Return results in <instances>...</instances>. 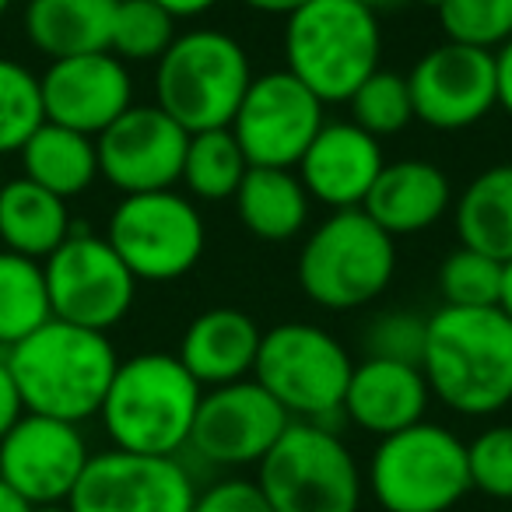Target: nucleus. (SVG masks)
I'll list each match as a JSON object with an SVG mask.
<instances>
[{"label":"nucleus","mask_w":512,"mask_h":512,"mask_svg":"<svg viewBox=\"0 0 512 512\" xmlns=\"http://www.w3.org/2000/svg\"><path fill=\"white\" fill-rule=\"evenodd\" d=\"M155 4L169 11L176 22H190V18H204L207 11H214L221 0H155Z\"/></svg>","instance_id":"ea45409f"},{"label":"nucleus","mask_w":512,"mask_h":512,"mask_svg":"<svg viewBox=\"0 0 512 512\" xmlns=\"http://www.w3.org/2000/svg\"><path fill=\"white\" fill-rule=\"evenodd\" d=\"M25 414L22 393H18V383L8 369V358L0 355V439L18 425V418Z\"/></svg>","instance_id":"4c0bfd02"},{"label":"nucleus","mask_w":512,"mask_h":512,"mask_svg":"<svg viewBox=\"0 0 512 512\" xmlns=\"http://www.w3.org/2000/svg\"><path fill=\"white\" fill-rule=\"evenodd\" d=\"M53 320L109 334L130 316L137 278L127 271L106 235L78 228L43 260Z\"/></svg>","instance_id":"9b49d317"},{"label":"nucleus","mask_w":512,"mask_h":512,"mask_svg":"<svg viewBox=\"0 0 512 512\" xmlns=\"http://www.w3.org/2000/svg\"><path fill=\"white\" fill-rule=\"evenodd\" d=\"M8 369L29 414L85 425L99 418V407L116 376V344L109 334L50 320L4 351Z\"/></svg>","instance_id":"f03ea898"},{"label":"nucleus","mask_w":512,"mask_h":512,"mask_svg":"<svg viewBox=\"0 0 512 512\" xmlns=\"http://www.w3.org/2000/svg\"><path fill=\"white\" fill-rule=\"evenodd\" d=\"M449 43L495 53L512 39V0H428Z\"/></svg>","instance_id":"473e14b6"},{"label":"nucleus","mask_w":512,"mask_h":512,"mask_svg":"<svg viewBox=\"0 0 512 512\" xmlns=\"http://www.w3.org/2000/svg\"><path fill=\"white\" fill-rule=\"evenodd\" d=\"M232 200L242 228L260 242L295 239L306 232L309 214H313V200L295 169H253L249 165Z\"/></svg>","instance_id":"393cba45"},{"label":"nucleus","mask_w":512,"mask_h":512,"mask_svg":"<svg viewBox=\"0 0 512 512\" xmlns=\"http://www.w3.org/2000/svg\"><path fill=\"white\" fill-rule=\"evenodd\" d=\"M197 477L183 456H144L127 449L92 453L74 484L71 512H193Z\"/></svg>","instance_id":"4468645a"},{"label":"nucleus","mask_w":512,"mask_h":512,"mask_svg":"<svg viewBox=\"0 0 512 512\" xmlns=\"http://www.w3.org/2000/svg\"><path fill=\"white\" fill-rule=\"evenodd\" d=\"M264 330L242 309L214 306L197 313L179 337L176 358L204 390L253 376Z\"/></svg>","instance_id":"412c9836"},{"label":"nucleus","mask_w":512,"mask_h":512,"mask_svg":"<svg viewBox=\"0 0 512 512\" xmlns=\"http://www.w3.org/2000/svg\"><path fill=\"white\" fill-rule=\"evenodd\" d=\"M428 341V316L414 309H386L376 313L362 330L365 358H383V362L421 365Z\"/></svg>","instance_id":"c9c22d12"},{"label":"nucleus","mask_w":512,"mask_h":512,"mask_svg":"<svg viewBox=\"0 0 512 512\" xmlns=\"http://www.w3.org/2000/svg\"><path fill=\"white\" fill-rule=\"evenodd\" d=\"M274 512H358L365 470L334 425L292 421L256 467Z\"/></svg>","instance_id":"6e6552de"},{"label":"nucleus","mask_w":512,"mask_h":512,"mask_svg":"<svg viewBox=\"0 0 512 512\" xmlns=\"http://www.w3.org/2000/svg\"><path fill=\"white\" fill-rule=\"evenodd\" d=\"M439 292L446 306L488 309L502 295V264L477 249L456 246L439 267Z\"/></svg>","instance_id":"72a5a7b5"},{"label":"nucleus","mask_w":512,"mask_h":512,"mask_svg":"<svg viewBox=\"0 0 512 512\" xmlns=\"http://www.w3.org/2000/svg\"><path fill=\"white\" fill-rule=\"evenodd\" d=\"M193 512H274L260 484L239 474L214 477L211 484L197 491Z\"/></svg>","instance_id":"e433bc0d"},{"label":"nucleus","mask_w":512,"mask_h":512,"mask_svg":"<svg viewBox=\"0 0 512 512\" xmlns=\"http://www.w3.org/2000/svg\"><path fill=\"white\" fill-rule=\"evenodd\" d=\"M176 36V18L155 0H116L109 53H116L123 64H158Z\"/></svg>","instance_id":"c756f323"},{"label":"nucleus","mask_w":512,"mask_h":512,"mask_svg":"<svg viewBox=\"0 0 512 512\" xmlns=\"http://www.w3.org/2000/svg\"><path fill=\"white\" fill-rule=\"evenodd\" d=\"M421 372L432 400L453 414L495 418L512 404V320L498 306L435 309Z\"/></svg>","instance_id":"f257e3e1"},{"label":"nucleus","mask_w":512,"mask_h":512,"mask_svg":"<svg viewBox=\"0 0 512 512\" xmlns=\"http://www.w3.org/2000/svg\"><path fill=\"white\" fill-rule=\"evenodd\" d=\"M88 460L92 449L81 425L60 418L25 411L18 425L0 439V481L32 509L67 505Z\"/></svg>","instance_id":"2eb2a0df"},{"label":"nucleus","mask_w":512,"mask_h":512,"mask_svg":"<svg viewBox=\"0 0 512 512\" xmlns=\"http://www.w3.org/2000/svg\"><path fill=\"white\" fill-rule=\"evenodd\" d=\"M11 4H15V0H0V18L8 15V11H11Z\"/></svg>","instance_id":"49530a36"},{"label":"nucleus","mask_w":512,"mask_h":512,"mask_svg":"<svg viewBox=\"0 0 512 512\" xmlns=\"http://www.w3.org/2000/svg\"><path fill=\"white\" fill-rule=\"evenodd\" d=\"M470 491L491 502H512V421L488 425L467 442Z\"/></svg>","instance_id":"f704fd0d"},{"label":"nucleus","mask_w":512,"mask_h":512,"mask_svg":"<svg viewBox=\"0 0 512 512\" xmlns=\"http://www.w3.org/2000/svg\"><path fill=\"white\" fill-rule=\"evenodd\" d=\"M299 288L327 313L365 309L393 285L397 239L376 225L362 207L330 211L299 249Z\"/></svg>","instance_id":"39448f33"},{"label":"nucleus","mask_w":512,"mask_h":512,"mask_svg":"<svg viewBox=\"0 0 512 512\" xmlns=\"http://www.w3.org/2000/svg\"><path fill=\"white\" fill-rule=\"evenodd\" d=\"M106 239L137 285H172L204 260L207 221L179 190L130 193L109 214Z\"/></svg>","instance_id":"9d476101"},{"label":"nucleus","mask_w":512,"mask_h":512,"mask_svg":"<svg viewBox=\"0 0 512 512\" xmlns=\"http://www.w3.org/2000/svg\"><path fill=\"white\" fill-rule=\"evenodd\" d=\"M116 0H29L25 39L46 60L109 50Z\"/></svg>","instance_id":"5701e85b"},{"label":"nucleus","mask_w":512,"mask_h":512,"mask_svg":"<svg viewBox=\"0 0 512 512\" xmlns=\"http://www.w3.org/2000/svg\"><path fill=\"white\" fill-rule=\"evenodd\" d=\"M71 232V207L57 193L43 190L25 176L0 186V249L43 264Z\"/></svg>","instance_id":"b1692460"},{"label":"nucleus","mask_w":512,"mask_h":512,"mask_svg":"<svg viewBox=\"0 0 512 512\" xmlns=\"http://www.w3.org/2000/svg\"><path fill=\"white\" fill-rule=\"evenodd\" d=\"M498 309L512 320V260L502 264V295H498Z\"/></svg>","instance_id":"37998d69"},{"label":"nucleus","mask_w":512,"mask_h":512,"mask_svg":"<svg viewBox=\"0 0 512 512\" xmlns=\"http://www.w3.org/2000/svg\"><path fill=\"white\" fill-rule=\"evenodd\" d=\"M32 512H71L67 505H43V509H32Z\"/></svg>","instance_id":"a18cd8bd"},{"label":"nucleus","mask_w":512,"mask_h":512,"mask_svg":"<svg viewBox=\"0 0 512 512\" xmlns=\"http://www.w3.org/2000/svg\"><path fill=\"white\" fill-rule=\"evenodd\" d=\"M351 369L355 358L341 337L320 323L288 320L264 330L253 379L285 407L292 421L334 425L341 418Z\"/></svg>","instance_id":"1a4fd4ad"},{"label":"nucleus","mask_w":512,"mask_h":512,"mask_svg":"<svg viewBox=\"0 0 512 512\" xmlns=\"http://www.w3.org/2000/svg\"><path fill=\"white\" fill-rule=\"evenodd\" d=\"M449 207H453V183L439 165L428 158H397L383 165L362 211L397 239L435 228L449 214Z\"/></svg>","instance_id":"4be33fe9"},{"label":"nucleus","mask_w":512,"mask_h":512,"mask_svg":"<svg viewBox=\"0 0 512 512\" xmlns=\"http://www.w3.org/2000/svg\"><path fill=\"white\" fill-rule=\"evenodd\" d=\"M242 8L256 11V15H271V18H288L299 8H306L309 0H239Z\"/></svg>","instance_id":"a19ab883"},{"label":"nucleus","mask_w":512,"mask_h":512,"mask_svg":"<svg viewBox=\"0 0 512 512\" xmlns=\"http://www.w3.org/2000/svg\"><path fill=\"white\" fill-rule=\"evenodd\" d=\"M53 320L39 260L0 249V348L8 351Z\"/></svg>","instance_id":"c85d7f7f"},{"label":"nucleus","mask_w":512,"mask_h":512,"mask_svg":"<svg viewBox=\"0 0 512 512\" xmlns=\"http://www.w3.org/2000/svg\"><path fill=\"white\" fill-rule=\"evenodd\" d=\"M407 88H411L414 120L442 134L470 130L491 109H498L495 57L449 39L421 53L418 64L407 71Z\"/></svg>","instance_id":"f3484780"},{"label":"nucleus","mask_w":512,"mask_h":512,"mask_svg":"<svg viewBox=\"0 0 512 512\" xmlns=\"http://www.w3.org/2000/svg\"><path fill=\"white\" fill-rule=\"evenodd\" d=\"M428 404H432V390L421 365L362 358L351 369L341 418H348L358 432L386 439L425 421Z\"/></svg>","instance_id":"aec40b11"},{"label":"nucleus","mask_w":512,"mask_h":512,"mask_svg":"<svg viewBox=\"0 0 512 512\" xmlns=\"http://www.w3.org/2000/svg\"><path fill=\"white\" fill-rule=\"evenodd\" d=\"M253 81L246 46L221 29H186L172 39L155 64V106L186 134L221 130L235 120L242 95Z\"/></svg>","instance_id":"423d86ee"},{"label":"nucleus","mask_w":512,"mask_h":512,"mask_svg":"<svg viewBox=\"0 0 512 512\" xmlns=\"http://www.w3.org/2000/svg\"><path fill=\"white\" fill-rule=\"evenodd\" d=\"M288 425L292 418L285 414V407L253 376L214 386L200 397L183 456L197 460L207 470H221V474L260 467V460L271 453Z\"/></svg>","instance_id":"f8f14e48"},{"label":"nucleus","mask_w":512,"mask_h":512,"mask_svg":"<svg viewBox=\"0 0 512 512\" xmlns=\"http://www.w3.org/2000/svg\"><path fill=\"white\" fill-rule=\"evenodd\" d=\"M0 512H32V505L25 502L22 495H15L8 484L0 481Z\"/></svg>","instance_id":"79ce46f5"},{"label":"nucleus","mask_w":512,"mask_h":512,"mask_svg":"<svg viewBox=\"0 0 512 512\" xmlns=\"http://www.w3.org/2000/svg\"><path fill=\"white\" fill-rule=\"evenodd\" d=\"M362 8H369L372 15H379V11H397L404 8V4H411V0H358Z\"/></svg>","instance_id":"c03bdc74"},{"label":"nucleus","mask_w":512,"mask_h":512,"mask_svg":"<svg viewBox=\"0 0 512 512\" xmlns=\"http://www.w3.org/2000/svg\"><path fill=\"white\" fill-rule=\"evenodd\" d=\"M495 99L498 109L512 120V39L505 46H498L495 53Z\"/></svg>","instance_id":"58836bf2"},{"label":"nucleus","mask_w":512,"mask_h":512,"mask_svg":"<svg viewBox=\"0 0 512 512\" xmlns=\"http://www.w3.org/2000/svg\"><path fill=\"white\" fill-rule=\"evenodd\" d=\"M22 158V176L39 183L43 190L57 193L71 204L74 197L92 190L99 179V155H95V137H85L78 130H67L60 123L46 120L36 134L18 151Z\"/></svg>","instance_id":"bb28decb"},{"label":"nucleus","mask_w":512,"mask_h":512,"mask_svg":"<svg viewBox=\"0 0 512 512\" xmlns=\"http://www.w3.org/2000/svg\"><path fill=\"white\" fill-rule=\"evenodd\" d=\"M365 491L383 512H453L470 495L467 442L428 418L376 439Z\"/></svg>","instance_id":"0eeeda50"},{"label":"nucleus","mask_w":512,"mask_h":512,"mask_svg":"<svg viewBox=\"0 0 512 512\" xmlns=\"http://www.w3.org/2000/svg\"><path fill=\"white\" fill-rule=\"evenodd\" d=\"M285 71L295 74L323 106H341L379 71V15L358 0H309L285 18Z\"/></svg>","instance_id":"20e7f679"},{"label":"nucleus","mask_w":512,"mask_h":512,"mask_svg":"<svg viewBox=\"0 0 512 512\" xmlns=\"http://www.w3.org/2000/svg\"><path fill=\"white\" fill-rule=\"evenodd\" d=\"M246 172L249 162L242 155L239 141L232 137V130H200L186 141L179 183H183L186 197L197 200V204H225L239 193Z\"/></svg>","instance_id":"cd10ccee"},{"label":"nucleus","mask_w":512,"mask_h":512,"mask_svg":"<svg viewBox=\"0 0 512 512\" xmlns=\"http://www.w3.org/2000/svg\"><path fill=\"white\" fill-rule=\"evenodd\" d=\"M348 109H351V123H358V127L376 137V141L400 134V130L414 120L407 74L379 67L372 78H365L362 85L355 88V95L348 99Z\"/></svg>","instance_id":"2f4dec72"},{"label":"nucleus","mask_w":512,"mask_h":512,"mask_svg":"<svg viewBox=\"0 0 512 512\" xmlns=\"http://www.w3.org/2000/svg\"><path fill=\"white\" fill-rule=\"evenodd\" d=\"M43 113L50 123L99 137L134 106V74L116 53H81V57L50 60L39 74Z\"/></svg>","instance_id":"a211bd4d"},{"label":"nucleus","mask_w":512,"mask_h":512,"mask_svg":"<svg viewBox=\"0 0 512 512\" xmlns=\"http://www.w3.org/2000/svg\"><path fill=\"white\" fill-rule=\"evenodd\" d=\"M327 123V106L285 67L253 74L228 123L253 169H295Z\"/></svg>","instance_id":"ddd939ff"},{"label":"nucleus","mask_w":512,"mask_h":512,"mask_svg":"<svg viewBox=\"0 0 512 512\" xmlns=\"http://www.w3.org/2000/svg\"><path fill=\"white\" fill-rule=\"evenodd\" d=\"M46 123L39 74L0 53V155H18Z\"/></svg>","instance_id":"7c9ffc66"},{"label":"nucleus","mask_w":512,"mask_h":512,"mask_svg":"<svg viewBox=\"0 0 512 512\" xmlns=\"http://www.w3.org/2000/svg\"><path fill=\"white\" fill-rule=\"evenodd\" d=\"M460 246L477 249L498 264L512 260V162L477 172L453 200Z\"/></svg>","instance_id":"a878e982"},{"label":"nucleus","mask_w":512,"mask_h":512,"mask_svg":"<svg viewBox=\"0 0 512 512\" xmlns=\"http://www.w3.org/2000/svg\"><path fill=\"white\" fill-rule=\"evenodd\" d=\"M383 165V141L351 120H327L299 158L295 176L302 179L309 200L330 211H355L365 204Z\"/></svg>","instance_id":"6ab92c4d"},{"label":"nucleus","mask_w":512,"mask_h":512,"mask_svg":"<svg viewBox=\"0 0 512 512\" xmlns=\"http://www.w3.org/2000/svg\"><path fill=\"white\" fill-rule=\"evenodd\" d=\"M204 386L169 351H141L120 358L99 407V421L113 449L144 456H183L193 432Z\"/></svg>","instance_id":"7ed1b4c3"},{"label":"nucleus","mask_w":512,"mask_h":512,"mask_svg":"<svg viewBox=\"0 0 512 512\" xmlns=\"http://www.w3.org/2000/svg\"><path fill=\"white\" fill-rule=\"evenodd\" d=\"M186 141L190 134L155 102H134L120 120L95 137L99 176L123 197L176 190L183 176Z\"/></svg>","instance_id":"dca6fc26"}]
</instances>
